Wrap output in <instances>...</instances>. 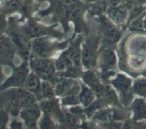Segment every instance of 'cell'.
Segmentation results:
<instances>
[{
  "mask_svg": "<svg viewBox=\"0 0 146 129\" xmlns=\"http://www.w3.org/2000/svg\"><path fill=\"white\" fill-rule=\"evenodd\" d=\"M36 97L24 88H14L0 91V108L13 116L19 115L21 109L36 104Z\"/></svg>",
  "mask_w": 146,
  "mask_h": 129,
  "instance_id": "6da1fadb",
  "label": "cell"
},
{
  "mask_svg": "<svg viewBox=\"0 0 146 129\" xmlns=\"http://www.w3.org/2000/svg\"><path fill=\"white\" fill-rule=\"evenodd\" d=\"M100 31L104 37V44L106 47H111L114 46L119 41L122 33L118 26L108 19L106 14L98 17Z\"/></svg>",
  "mask_w": 146,
  "mask_h": 129,
  "instance_id": "7a4b0ae2",
  "label": "cell"
},
{
  "mask_svg": "<svg viewBox=\"0 0 146 129\" xmlns=\"http://www.w3.org/2000/svg\"><path fill=\"white\" fill-rule=\"evenodd\" d=\"M98 37H91L86 39L81 49V62L88 70H93L97 66L98 60Z\"/></svg>",
  "mask_w": 146,
  "mask_h": 129,
  "instance_id": "3957f363",
  "label": "cell"
},
{
  "mask_svg": "<svg viewBox=\"0 0 146 129\" xmlns=\"http://www.w3.org/2000/svg\"><path fill=\"white\" fill-rule=\"evenodd\" d=\"M29 67L33 73L44 81H50L56 74L55 62L46 58L34 57L30 59Z\"/></svg>",
  "mask_w": 146,
  "mask_h": 129,
  "instance_id": "277c9868",
  "label": "cell"
},
{
  "mask_svg": "<svg viewBox=\"0 0 146 129\" xmlns=\"http://www.w3.org/2000/svg\"><path fill=\"white\" fill-rule=\"evenodd\" d=\"M29 74L27 64L24 62L19 66L12 68L11 76L6 78L0 85V91L14 88H24L26 79Z\"/></svg>",
  "mask_w": 146,
  "mask_h": 129,
  "instance_id": "5b68a950",
  "label": "cell"
},
{
  "mask_svg": "<svg viewBox=\"0 0 146 129\" xmlns=\"http://www.w3.org/2000/svg\"><path fill=\"white\" fill-rule=\"evenodd\" d=\"M63 44L51 41L48 37H37L34 39L31 43V49L32 52L36 57L46 58L51 57V54L60 48Z\"/></svg>",
  "mask_w": 146,
  "mask_h": 129,
  "instance_id": "8992f818",
  "label": "cell"
},
{
  "mask_svg": "<svg viewBox=\"0 0 146 129\" xmlns=\"http://www.w3.org/2000/svg\"><path fill=\"white\" fill-rule=\"evenodd\" d=\"M17 52V48L9 37H0V65L14 68V60Z\"/></svg>",
  "mask_w": 146,
  "mask_h": 129,
  "instance_id": "52a82bcc",
  "label": "cell"
},
{
  "mask_svg": "<svg viewBox=\"0 0 146 129\" xmlns=\"http://www.w3.org/2000/svg\"><path fill=\"white\" fill-rule=\"evenodd\" d=\"M117 64V57L114 50L111 47H104L98 56L97 65H98L101 72L106 74L115 68Z\"/></svg>",
  "mask_w": 146,
  "mask_h": 129,
  "instance_id": "ba28073f",
  "label": "cell"
},
{
  "mask_svg": "<svg viewBox=\"0 0 146 129\" xmlns=\"http://www.w3.org/2000/svg\"><path fill=\"white\" fill-rule=\"evenodd\" d=\"M41 110L40 105L34 104L30 106L21 110L19 116L24 121L26 126L29 128L35 126L37 121L41 115Z\"/></svg>",
  "mask_w": 146,
  "mask_h": 129,
  "instance_id": "9c48e42d",
  "label": "cell"
},
{
  "mask_svg": "<svg viewBox=\"0 0 146 129\" xmlns=\"http://www.w3.org/2000/svg\"><path fill=\"white\" fill-rule=\"evenodd\" d=\"M82 79L84 84L91 88L96 96L98 98L102 93L104 86L101 84L98 76L92 70H88L82 74Z\"/></svg>",
  "mask_w": 146,
  "mask_h": 129,
  "instance_id": "30bf717a",
  "label": "cell"
},
{
  "mask_svg": "<svg viewBox=\"0 0 146 129\" xmlns=\"http://www.w3.org/2000/svg\"><path fill=\"white\" fill-rule=\"evenodd\" d=\"M129 11L120 5L115 7H108L106 15L115 25L120 26L127 23Z\"/></svg>",
  "mask_w": 146,
  "mask_h": 129,
  "instance_id": "8fae6325",
  "label": "cell"
},
{
  "mask_svg": "<svg viewBox=\"0 0 146 129\" xmlns=\"http://www.w3.org/2000/svg\"><path fill=\"white\" fill-rule=\"evenodd\" d=\"M40 107L44 114H48L52 118H56L59 121H62L64 113L60 109L59 104L55 98L43 101L40 104Z\"/></svg>",
  "mask_w": 146,
  "mask_h": 129,
  "instance_id": "7c38bea8",
  "label": "cell"
},
{
  "mask_svg": "<svg viewBox=\"0 0 146 129\" xmlns=\"http://www.w3.org/2000/svg\"><path fill=\"white\" fill-rule=\"evenodd\" d=\"M111 84L115 89L121 94L120 96L131 93V88L132 86V81L127 76L123 74H117L111 81Z\"/></svg>",
  "mask_w": 146,
  "mask_h": 129,
  "instance_id": "4fadbf2b",
  "label": "cell"
},
{
  "mask_svg": "<svg viewBox=\"0 0 146 129\" xmlns=\"http://www.w3.org/2000/svg\"><path fill=\"white\" fill-rule=\"evenodd\" d=\"M82 41V37H79L72 43L69 48L65 51L74 66L81 67V44Z\"/></svg>",
  "mask_w": 146,
  "mask_h": 129,
  "instance_id": "5bb4252c",
  "label": "cell"
},
{
  "mask_svg": "<svg viewBox=\"0 0 146 129\" xmlns=\"http://www.w3.org/2000/svg\"><path fill=\"white\" fill-rule=\"evenodd\" d=\"M98 98L102 100L106 106H113L120 107V108L121 107V102L116 93L114 91L113 88L110 86H104L102 93Z\"/></svg>",
  "mask_w": 146,
  "mask_h": 129,
  "instance_id": "9a60e30c",
  "label": "cell"
},
{
  "mask_svg": "<svg viewBox=\"0 0 146 129\" xmlns=\"http://www.w3.org/2000/svg\"><path fill=\"white\" fill-rule=\"evenodd\" d=\"M78 84L79 83L74 80V78H64L54 86L56 96L62 97L63 96L69 92L72 88H74L76 86L78 85Z\"/></svg>",
  "mask_w": 146,
  "mask_h": 129,
  "instance_id": "2e32d148",
  "label": "cell"
},
{
  "mask_svg": "<svg viewBox=\"0 0 146 129\" xmlns=\"http://www.w3.org/2000/svg\"><path fill=\"white\" fill-rule=\"evenodd\" d=\"M41 84L39 77L37 76L34 73L29 74L24 84V88L32 93L34 96L37 95L41 96Z\"/></svg>",
  "mask_w": 146,
  "mask_h": 129,
  "instance_id": "e0dca14e",
  "label": "cell"
},
{
  "mask_svg": "<svg viewBox=\"0 0 146 129\" xmlns=\"http://www.w3.org/2000/svg\"><path fill=\"white\" fill-rule=\"evenodd\" d=\"M81 86L80 84L76 86L74 88L71 90L69 92L67 93L61 97V103L62 106H74L80 104L79 101V94L81 92Z\"/></svg>",
  "mask_w": 146,
  "mask_h": 129,
  "instance_id": "ac0fdd59",
  "label": "cell"
},
{
  "mask_svg": "<svg viewBox=\"0 0 146 129\" xmlns=\"http://www.w3.org/2000/svg\"><path fill=\"white\" fill-rule=\"evenodd\" d=\"M133 111V120L140 121H146V103L142 98H137L131 106Z\"/></svg>",
  "mask_w": 146,
  "mask_h": 129,
  "instance_id": "d6986e66",
  "label": "cell"
},
{
  "mask_svg": "<svg viewBox=\"0 0 146 129\" xmlns=\"http://www.w3.org/2000/svg\"><path fill=\"white\" fill-rule=\"evenodd\" d=\"M108 9L107 0H99L91 4H86V11L91 15L94 17H100L106 14Z\"/></svg>",
  "mask_w": 146,
  "mask_h": 129,
  "instance_id": "ffe728a7",
  "label": "cell"
},
{
  "mask_svg": "<svg viewBox=\"0 0 146 129\" xmlns=\"http://www.w3.org/2000/svg\"><path fill=\"white\" fill-rule=\"evenodd\" d=\"M95 96L96 95L91 88H88L87 86H81V90L78 97L80 104L84 106V108H86L91 103L94 102L95 101Z\"/></svg>",
  "mask_w": 146,
  "mask_h": 129,
  "instance_id": "44dd1931",
  "label": "cell"
},
{
  "mask_svg": "<svg viewBox=\"0 0 146 129\" xmlns=\"http://www.w3.org/2000/svg\"><path fill=\"white\" fill-rule=\"evenodd\" d=\"M130 50L134 55H142L146 53V41L143 38L138 37L130 43Z\"/></svg>",
  "mask_w": 146,
  "mask_h": 129,
  "instance_id": "7402d4cb",
  "label": "cell"
},
{
  "mask_svg": "<svg viewBox=\"0 0 146 129\" xmlns=\"http://www.w3.org/2000/svg\"><path fill=\"white\" fill-rule=\"evenodd\" d=\"M106 105L103 102L102 100L98 98V99L95 100L94 102L91 103L88 107L84 108V116L87 118L91 119L96 111L101 109V108H106Z\"/></svg>",
  "mask_w": 146,
  "mask_h": 129,
  "instance_id": "603a6c76",
  "label": "cell"
},
{
  "mask_svg": "<svg viewBox=\"0 0 146 129\" xmlns=\"http://www.w3.org/2000/svg\"><path fill=\"white\" fill-rule=\"evenodd\" d=\"M72 66H74V64L66 52L63 53L55 61L56 69L58 71H65Z\"/></svg>",
  "mask_w": 146,
  "mask_h": 129,
  "instance_id": "cb8c5ba5",
  "label": "cell"
},
{
  "mask_svg": "<svg viewBox=\"0 0 146 129\" xmlns=\"http://www.w3.org/2000/svg\"><path fill=\"white\" fill-rule=\"evenodd\" d=\"M23 2L24 0H7L4 7L1 9L7 15H11L20 11Z\"/></svg>",
  "mask_w": 146,
  "mask_h": 129,
  "instance_id": "d4e9b609",
  "label": "cell"
},
{
  "mask_svg": "<svg viewBox=\"0 0 146 129\" xmlns=\"http://www.w3.org/2000/svg\"><path fill=\"white\" fill-rule=\"evenodd\" d=\"M41 97L45 99H51L55 98V89L54 85L48 81H44L41 83Z\"/></svg>",
  "mask_w": 146,
  "mask_h": 129,
  "instance_id": "484cf974",
  "label": "cell"
},
{
  "mask_svg": "<svg viewBox=\"0 0 146 129\" xmlns=\"http://www.w3.org/2000/svg\"><path fill=\"white\" fill-rule=\"evenodd\" d=\"M108 120L111 121H126V113L119 108H108Z\"/></svg>",
  "mask_w": 146,
  "mask_h": 129,
  "instance_id": "4316f807",
  "label": "cell"
},
{
  "mask_svg": "<svg viewBox=\"0 0 146 129\" xmlns=\"http://www.w3.org/2000/svg\"><path fill=\"white\" fill-rule=\"evenodd\" d=\"M91 120L95 124H100V125L109 121L108 116V108H104L98 110L91 118Z\"/></svg>",
  "mask_w": 146,
  "mask_h": 129,
  "instance_id": "83f0119b",
  "label": "cell"
},
{
  "mask_svg": "<svg viewBox=\"0 0 146 129\" xmlns=\"http://www.w3.org/2000/svg\"><path fill=\"white\" fill-rule=\"evenodd\" d=\"M145 7H143V5H137L135 6L131 10H130L128 13V20H127V25L133 20L135 19L138 17H141L142 14H143L145 12Z\"/></svg>",
  "mask_w": 146,
  "mask_h": 129,
  "instance_id": "f1b7e54d",
  "label": "cell"
},
{
  "mask_svg": "<svg viewBox=\"0 0 146 129\" xmlns=\"http://www.w3.org/2000/svg\"><path fill=\"white\" fill-rule=\"evenodd\" d=\"M40 129H56L53 118L48 114H44V116L39 123Z\"/></svg>",
  "mask_w": 146,
  "mask_h": 129,
  "instance_id": "f546056e",
  "label": "cell"
},
{
  "mask_svg": "<svg viewBox=\"0 0 146 129\" xmlns=\"http://www.w3.org/2000/svg\"><path fill=\"white\" fill-rule=\"evenodd\" d=\"M146 13L145 12L141 17H138L135 19L133 20L131 22L128 24L130 30L132 31H138V30H142L143 27V18L145 17Z\"/></svg>",
  "mask_w": 146,
  "mask_h": 129,
  "instance_id": "4dcf8cb0",
  "label": "cell"
},
{
  "mask_svg": "<svg viewBox=\"0 0 146 129\" xmlns=\"http://www.w3.org/2000/svg\"><path fill=\"white\" fill-rule=\"evenodd\" d=\"M7 25H8V19L7 14L0 8V37L4 36L7 32Z\"/></svg>",
  "mask_w": 146,
  "mask_h": 129,
  "instance_id": "1f68e13d",
  "label": "cell"
},
{
  "mask_svg": "<svg viewBox=\"0 0 146 129\" xmlns=\"http://www.w3.org/2000/svg\"><path fill=\"white\" fill-rule=\"evenodd\" d=\"M122 129H145V126L141 123L133 120H128L123 123Z\"/></svg>",
  "mask_w": 146,
  "mask_h": 129,
  "instance_id": "d6a6232c",
  "label": "cell"
},
{
  "mask_svg": "<svg viewBox=\"0 0 146 129\" xmlns=\"http://www.w3.org/2000/svg\"><path fill=\"white\" fill-rule=\"evenodd\" d=\"M101 126L103 127V129H122L123 124L121 121H109Z\"/></svg>",
  "mask_w": 146,
  "mask_h": 129,
  "instance_id": "836d02e7",
  "label": "cell"
},
{
  "mask_svg": "<svg viewBox=\"0 0 146 129\" xmlns=\"http://www.w3.org/2000/svg\"><path fill=\"white\" fill-rule=\"evenodd\" d=\"M21 124L18 121H13L10 126V129H21Z\"/></svg>",
  "mask_w": 146,
  "mask_h": 129,
  "instance_id": "e575fe53",
  "label": "cell"
},
{
  "mask_svg": "<svg viewBox=\"0 0 146 129\" xmlns=\"http://www.w3.org/2000/svg\"><path fill=\"white\" fill-rule=\"evenodd\" d=\"M5 79H6V76L5 75H4V72H3V66L0 65V81L2 83Z\"/></svg>",
  "mask_w": 146,
  "mask_h": 129,
  "instance_id": "d590c367",
  "label": "cell"
},
{
  "mask_svg": "<svg viewBox=\"0 0 146 129\" xmlns=\"http://www.w3.org/2000/svg\"><path fill=\"white\" fill-rule=\"evenodd\" d=\"M135 5H143L146 3V0H132Z\"/></svg>",
  "mask_w": 146,
  "mask_h": 129,
  "instance_id": "8d00e7d4",
  "label": "cell"
},
{
  "mask_svg": "<svg viewBox=\"0 0 146 129\" xmlns=\"http://www.w3.org/2000/svg\"><path fill=\"white\" fill-rule=\"evenodd\" d=\"M82 1H84L85 4H91V3L96 2V1H99V0H82Z\"/></svg>",
  "mask_w": 146,
  "mask_h": 129,
  "instance_id": "74e56055",
  "label": "cell"
},
{
  "mask_svg": "<svg viewBox=\"0 0 146 129\" xmlns=\"http://www.w3.org/2000/svg\"><path fill=\"white\" fill-rule=\"evenodd\" d=\"M6 1H7V0H0V8L1 9L4 7Z\"/></svg>",
  "mask_w": 146,
  "mask_h": 129,
  "instance_id": "f35d334b",
  "label": "cell"
},
{
  "mask_svg": "<svg viewBox=\"0 0 146 129\" xmlns=\"http://www.w3.org/2000/svg\"><path fill=\"white\" fill-rule=\"evenodd\" d=\"M143 27L146 29V17L143 19Z\"/></svg>",
  "mask_w": 146,
  "mask_h": 129,
  "instance_id": "ab89813d",
  "label": "cell"
},
{
  "mask_svg": "<svg viewBox=\"0 0 146 129\" xmlns=\"http://www.w3.org/2000/svg\"><path fill=\"white\" fill-rule=\"evenodd\" d=\"M1 81H0V85H1Z\"/></svg>",
  "mask_w": 146,
  "mask_h": 129,
  "instance_id": "60d3db41",
  "label": "cell"
},
{
  "mask_svg": "<svg viewBox=\"0 0 146 129\" xmlns=\"http://www.w3.org/2000/svg\"><path fill=\"white\" fill-rule=\"evenodd\" d=\"M145 9H146V7H145Z\"/></svg>",
  "mask_w": 146,
  "mask_h": 129,
  "instance_id": "b9f144b4",
  "label": "cell"
}]
</instances>
